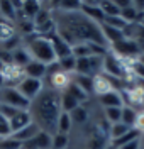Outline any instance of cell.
Returning a JSON list of instances; mask_svg holds the SVG:
<instances>
[{
	"label": "cell",
	"mask_w": 144,
	"mask_h": 149,
	"mask_svg": "<svg viewBox=\"0 0 144 149\" xmlns=\"http://www.w3.org/2000/svg\"><path fill=\"white\" fill-rule=\"evenodd\" d=\"M53 19L56 24V34L65 39L73 47L80 42H95L109 47L100 24L83 15L81 12H53Z\"/></svg>",
	"instance_id": "cell-1"
},
{
	"label": "cell",
	"mask_w": 144,
	"mask_h": 149,
	"mask_svg": "<svg viewBox=\"0 0 144 149\" xmlns=\"http://www.w3.org/2000/svg\"><path fill=\"white\" fill-rule=\"evenodd\" d=\"M29 113L32 122L41 130L48 132L51 136L56 134L58 119L61 115V103H59V93L53 92L49 88H42V92L29 103Z\"/></svg>",
	"instance_id": "cell-2"
},
{
	"label": "cell",
	"mask_w": 144,
	"mask_h": 149,
	"mask_svg": "<svg viewBox=\"0 0 144 149\" xmlns=\"http://www.w3.org/2000/svg\"><path fill=\"white\" fill-rule=\"evenodd\" d=\"M22 46L27 49L31 59H34V61H39V63H42L46 66L54 65L58 61L53 42H51V37L31 34L27 37H22Z\"/></svg>",
	"instance_id": "cell-3"
},
{
	"label": "cell",
	"mask_w": 144,
	"mask_h": 149,
	"mask_svg": "<svg viewBox=\"0 0 144 149\" xmlns=\"http://www.w3.org/2000/svg\"><path fill=\"white\" fill-rule=\"evenodd\" d=\"M71 83H73V74H68L63 70H59L56 63L48 66V74L44 78V86L46 88L56 93H63L66 92Z\"/></svg>",
	"instance_id": "cell-4"
},
{
	"label": "cell",
	"mask_w": 144,
	"mask_h": 149,
	"mask_svg": "<svg viewBox=\"0 0 144 149\" xmlns=\"http://www.w3.org/2000/svg\"><path fill=\"white\" fill-rule=\"evenodd\" d=\"M29 103L31 102L15 86H2L0 88V105L14 107V109H19V110H27Z\"/></svg>",
	"instance_id": "cell-5"
},
{
	"label": "cell",
	"mask_w": 144,
	"mask_h": 149,
	"mask_svg": "<svg viewBox=\"0 0 144 149\" xmlns=\"http://www.w3.org/2000/svg\"><path fill=\"white\" fill-rule=\"evenodd\" d=\"M122 98H124V105L132 107L136 110L144 109V85L141 83H129L120 90Z\"/></svg>",
	"instance_id": "cell-6"
},
{
	"label": "cell",
	"mask_w": 144,
	"mask_h": 149,
	"mask_svg": "<svg viewBox=\"0 0 144 149\" xmlns=\"http://www.w3.org/2000/svg\"><path fill=\"white\" fill-rule=\"evenodd\" d=\"M15 88H17V90L27 98L29 102H32L39 93L42 92V88H44V81H42V80H36V78H29V76H26V78H24Z\"/></svg>",
	"instance_id": "cell-7"
},
{
	"label": "cell",
	"mask_w": 144,
	"mask_h": 149,
	"mask_svg": "<svg viewBox=\"0 0 144 149\" xmlns=\"http://www.w3.org/2000/svg\"><path fill=\"white\" fill-rule=\"evenodd\" d=\"M2 74H3V83H5V86H17L26 78L24 68H20L17 65H12V63L3 66Z\"/></svg>",
	"instance_id": "cell-8"
},
{
	"label": "cell",
	"mask_w": 144,
	"mask_h": 149,
	"mask_svg": "<svg viewBox=\"0 0 144 149\" xmlns=\"http://www.w3.org/2000/svg\"><path fill=\"white\" fill-rule=\"evenodd\" d=\"M115 86L112 83V80L107 76V74L100 73V74H95L93 76V85H92V95L95 97H102L109 92H114Z\"/></svg>",
	"instance_id": "cell-9"
},
{
	"label": "cell",
	"mask_w": 144,
	"mask_h": 149,
	"mask_svg": "<svg viewBox=\"0 0 144 149\" xmlns=\"http://www.w3.org/2000/svg\"><path fill=\"white\" fill-rule=\"evenodd\" d=\"M51 142H53V136L44 130H39L31 141L22 144V149H51Z\"/></svg>",
	"instance_id": "cell-10"
},
{
	"label": "cell",
	"mask_w": 144,
	"mask_h": 149,
	"mask_svg": "<svg viewBox=\"0 0 144 149\" xmlns=\"http://www.w3.org/2000/svg\"><path fill=\"white\" fill-rule=\"evenodd\" d=\"M83 15L93 20L97 24H102L105 20V15L100 9V2H81V10H80Z\"/></svg>",
	"instance_id": "cell-11"
},
{
	"label": "cell",
	"mask_w": 144,
	"mask_h": 149,
	"mask_svg": "<svg viewBox=\"0 0 144 149\" xmlns=\"http://www.w3.org/2000/svg\"><path fill=\"white\" fill-rule=\"evenodd\" d=\"M97 102L102 105V109H110V107H119L122 109L124 107V98H122V93L119 90L114 92H109L102 97H97Z\"/></svg>",
	"instance_id": "cell-12"
},
{
	"label": "cell",
	"mask_w": 144,
	"mask_h": 149,
	"mask_svg": "<svg viewBox=\"0 0 144 149\" xmlns=\"http://www.w3.org/2000/svg\"><path fill=\"white\" fill-rule=\"evenodd\" d=\"M24 71H26V76H29V78H36V80H42L44 81V78L48 74V66L39 63V61L31 59L27 65L24 66Z\"/></svg>",
	"instance_id": "cell-13"
},
{
	"label": "cell",
	"mask_w": 144,
	"mask_h": 149,
	"mask_svg": "<svg viewBox=\"0 0 144 149\" xmlns=\"http://www.w3.org/2000/svg\"><path fill=\"white\" fill-rule=\"evenodd\" d=\"M32 122L31 119V113L29 110H19L12 119L9 120V127H10V134H14V132H17V130L24 129V127H27L29 124Z\"/></svg>",
	"instance_id": "cell-14"
},
{
	"label": "cell",
	"mask_w": 144,
	"mask_h": 149,
	"mask_svg": "<svg viewBox=\"0 0 144 149\" xmlns=\"http://www.w3.org/2000/svg\"><path fill=\"white\" fill-rule=\"evenodd\" d=\"M39 127L34 124V122H31L27 127H24V129H20V130H17V132H14V134H10V137L14 141H17L19 144H24V142H27V141H31L36 134L39 132Z\"/></svg>",
	"instance_id": "cell-15"
},
{
	"label": "cell",
	"mask_w": 144,
	"mask_h": 149,
	"mask_svg": "<svg viewBox=\"0 0 144 149\" xmlns=\"http://www.w3.org/2000/svg\"><path fill=\"white\" fill-rule=\"evenodd\" d=\"M49 37H51V42H53V47H54V54H56L58 59H59V58H65V56H71L73 54L71 46L68 44L65 39H61L56 32H54L53 36H49Z\"/></svg>",
	"instance_id": "cell-16"
},
{
	"label": "cell",
	"mask_w": 144,
	"mask_h": 149,
	"mask_svg": "<svg viewBox=\"0 0 144 149\" xmlns=\"http://www.w3.org/2000/svg\"><path fill=\"white\" fill-rule=\"evenodd\" d=\"M0 17L7 22L15 24L17 20V7L15 2H9V0H2L0 2Z\"/></svg>",
	"instance_id": "cell-17"
},
{
	"label": "cell",
	"mask_w": 144,
	"mask_h": 149,
	"mask_svg": "<svg viewBox=\"0 0 144 149\" xmlns=\"http://www.w3.org/2000/svg\"><path fill=\"white\" fill-rule=\"evenodd\" d=\"M10 59H12V65H17V66H20V68H24V66L31 61V56H29L26 47L19 46V47H15V49L10 51Z\"/></svg>",
	"instance_id": "cell-18"
},
{
	"label": "cell",
	"mask_w": 144,
	"mask_h": 149,
	"mask_svg": "<svg viewBox=\"0 0 144 149\" xmlns=\"http://www.w3.org/2000/svg\"><path fill=\"white\" fill-rule=\"evenodd\" d=\"M70 117L73 120V125H85L88 119H90V110L85 107V103H81L80 107H77L73 112H70Z\"/></svg>",
	"instance_id": "cell-19"
},
{
	"label": "cell",
	"mask_w": 144,
	"mask_h": 149,
	"mask_svg": "<svg viewBox=\"0 0 144 149\" xmlns=\"http://www.w3.org/2000/svg\"><path fill=\"white\" fill-rule=\"evenodd\" d=\"M73 120L70 117L68 112H61L59 119H58V125H56V134H65V136H70L71 130H73Z\"/></svg>",
	"instance_id": "cell-20"
},
{
	"label": "cell",
	"mask_w": 144,
	"mask_h": 149,
	"mask_svg": "<svg viewBox=\"0 0 144 149\" xmlns=\"http://www.w3.org/2000/svg\"><path fill=\"white\" fill-rule=\"evenodd\" d=\"M132 127H129V125H125L122 122H115V124H110L109 125V141L112 142V141H117L120 139L122 136H125L127 132H131Z\"/></svg>",
	"instance_id": "cell-21"
},
{
	"label": "cell",
	"mask_w": 144,
	"mask_h": 149,
	"mask_svg": "<svg viewBox=\"0 0 144 149\" xmlns=\"http://www.w3.org/2000/svg\"><path fill=\"white\" fill-rule=\"evenodd\" d=\"M59 103H61V110L63 112H73L77 107H80L81 103L78 102L77 98L71 95V93H68V92H63V93H59Z\"/></svg>",
	"instance_id": "cell-22"
},
{
	"label": "cell",
	"mask_w": 144,
	"mask_h": 149,
	"mask_svg": "<svg viewBox=\"0 0 144 149\" xmlns=\"http://www.w3.org/2000/svg\"><path fill=\"white\" fill-rule=\"evenodd\" d=\"M56 65L59 70H63L65 73L68 74H75L77 71V58L71 54V56H65V58H59L56 61Z\"/></svg>",
	"instance_id": "cell-23"
},
{
	"label": "cell",
	"mask_w": 144,
	"mask_h": 149,
	"mask_svg": "<svg viewBox=\"0 0 144 149\" xmlns=\"http://www.w3.org/2000/svg\"><path fill=\"white\" fill-rule=\"evenodd\" d=\"M73 83L78 85L81 90H85L88 95H92V85H93V78H92V76H85V74H73Z\"/></svg>",
	"instance_id": "cell-24"
},
{
	"label": "cell",
	"mask_w": 144,
	"mask_h": 149,
	"mask_svg": "<svg viewBox=\"0 0 144 149\" xmlns=\"http://www.w3.org/2000/svg\"><path fill=\"white\" fill-rule=\"evenodd\" d=\"M71 148V137L65 136V134H54L53 136V142H51V149H68Z\"/></svg>",
	"instance_id": "cell-25"
},
{
	"label": "cell",
	"mask_w": 144,
	"mask_h": 149,
	"mask_svg": "<svg viewBox=\"0 0 144 149\" xmlns=\"http://www.w3.org/2000/svg\"><path fill=\"white\" fill-rule=\"evenodd\" d=\"M54 10L59 12H80L81 2H54Z\"/></svg>",
	"instance_id": "cell-26"
},
{
	"label": "cell",
	"mask_w": 144,
	"mask_h": 149,
	"mask_svg": "<svg viewBox=\"0 0 144 149\" xmlns=\"http://www.w3.org/2000/svg\"><path fill=\"white\" fill-rule=\"evenodd\" d=\"M100 9H102V12H104L105 17L120 15V9H119V5L115 3L114 0H110V2H100Z\"/></svg>",
	"instance_id": "cell-27"
},
{
	"label": "cell",
	"mask_w": 144,
	"mask_h": 149,
	"mask_svg": "<svg viewBox=\"0 0 144 149\" xmlns=\"http://www.w3.org/2000/svg\"><path fill=\"white\" fill-rule=\"evenodd\" d=\"M136 113H137V110H136V109L124 105V107H122L120 122H122V124H125V125H129V127H132V125H134V120H136Z\"/></svg>",
	"instance_id": "cell-28"
},
{
	"label": "cell",
	"mask_w": 144,
	"mask_h": 149,
	"mask_svg": "<svg viewBox=\"0 0 144 149\" xmlns=\"http://www.w3.org/2000/svg\"><path fill=\"white\" fill-rule=\"evenodd\" d=\"M120 115H122V109L119 107H110V109H104V119L110 124H115V122H120Z\"/></svg>",
	"instance_id": "cell-29"
},
{
	"label": "cell",
	"mask_w": 144,
	"mask_h": 149,
	"mask_svg": "<svg viewBox=\"0 0 144 149\" xmlns=\"http://www.w3.org/2000/svg\"><path fill=\"white\" fill-rule=\"evenodd\" d=\"M132 129L143 137L144 136V109H141V110H137V113H136V120H134V125H132Z\"/></svg>",
	"instance_id": "cell-30"
},
{
	"label": "cell",
	"mask_w": 144,
	"mask_h": 149,
	"mask_svg": "<svg viewBox=\"0 0 144 149\" xmlns=\"http://www.w3.org/2000/svg\"><path fill=\"white\" fill-rule=\"evenodd\" d=\"M20 148H22V144H19L17 141H14L10 136L0 139V149H20Z\"/></svg>",
	"instance_id": "cell-31"
},
{
	"label": "cell",
	"mask_w": 144,
	"mask_h": 149,
	"mask_svg": "<svg viewBox=\"0 0 144 149\" xmlns=\"http://www.w3.org/2000/svg\"><path fill=\"white\" fill-rule=\"evenodd\" d=\"M10 136V127H9V120L0 113V137H9Z\"/></svg>",
	"instance_id": "cell-32"
},
{
	"label": "cell",
	"mask_w": 144,
	"mask_h": 149,
	"mask_svg": "<svg viewBox=\"0 0 144 149\" xmlns=\"http://www.w3.org/2000/svg\"><path fill=\"white\" fill-rule=\"evenodd\" d=\"M143 146H141V137L139 139H134L131 141V142H127V144H124V146H120L119 149H141Z\"/></svg>",
	"instance_id": "cell-33"
},
{
	"label": "cell",
	"mask_w": 144,
	"mask_h": 149,
	"mask_svg": "<svg viewBox=\"0 0 144 149\" xmlns=\"http://www.w3.org/2000/svg\"><path fill=\"white\" fill-rule=\"evenodd\" d=\"M2 86H5V83H3V74L0 71V88H2Z\"/></svg>",
	"instance_id": "cell-34"
},
{
	"label": "cell",
	"mask_w": 144,
	"mask_h": 149,
	"mask_svg": "<svg viewBox=\"0 0 144 149\" xmlns=\"http://www.w3.org/2000/svg\"><path fill=\"white\" fill-rule=\"evenodd\" d=\"M137 59H139V63H141V65L144 66V53H143V54H141V56H139V58H137Z\"/></svg>",
	"instance_id": "cell-35"
},
{
	"label": "cell",
	"mask_w": 144,
	"mask_h": 149,
	"mask_svg": "<svg viewBox=\"0 0 144 149\" xmlns=\"http://www.w3.org/2000/svg\"><path fill=\"white\" fill-rule=\"evenodd\" d=\"M104 149H115V148H114V146H112V144H110V142H109V144H107V146H105V148H104Z\"/></svg>",
	"instance_id": "cell-36"
},
{
	"label": "cell",
	"mask_w": 144,
	"mask_h": 149,
	"mask_svg": "<svg viewBox=\"0 0 144 149\" xmlns=\"http://www.w3.org/2000/svg\"><path fill=\"white\" fill-rule=\"evenodd\" d=\"M3 66H5V65H3V61H2V59H0V71H2V70H3Z\"/></svg>",
	"instance_id": "cell-37"
},
{
	"label": "cell",
	"mask_w": 144,
	"mask_h": 149,
	"mask_svg": "<svg viewBox=\"0 0 144 149\" xmlns=\"http://www.w3.org/2000/svg\"><path fill=\"white\" fill-rule=\"evenodd\" d=\"M141 146H143V148H144V136H143V137H141Z\"/></svg>",
	"instance_id": "cell-38"
},
{
	"label": "cell",
	"mask_w": 144,
	"mask_h": 149,
	"mask_svg": "<svg viewBox=\"0 0 144 149\" xmlns=\"http://www.w3.org/2000/svg\"><path fill=\"white\" fill-rule=\"evenodd\" d=\"M0 139H3V137H0Z\"/></svg>",
	"instance_id": "cell-39"
},
{
	"label": "cell",
	"mask_w": 144,
	"mask_h": 149,
	"mask_svg": "<svg viewBox=\"0 0 144 149\" xmlns=\"http://www.w3.org/2000/svg\"><path fill=\"white\" fill-rule=\"evenodd\" d=\"M68 149H71V148H68Z\"/></svg>",
	"instance_id": "cell-40"
}]
</instances>
